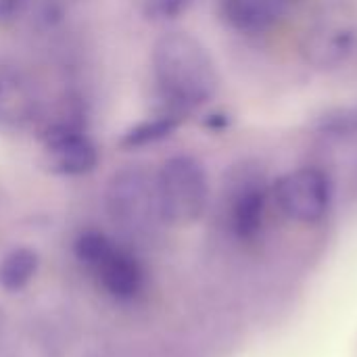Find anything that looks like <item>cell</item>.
I'll use <instances>...</instances> for the list:
<instances>
[{
	"label": "cell",
	"instance_id": "ba28073f",
	"mask_svg": "<svg viewBox=\"0 0 357 357\" xmlns=\"http://www.w3.org/2000/svg\"><path fill=\"white\" fill-rule=\"evenodd\" d=\"M100 287L119 301L134 299L144 287V270L138 259L117 245L92 268Z\"/></svg>",
	"mask_w": 357,
	"mask_h": 357
},
{
	"label": "cell",
	"instance_id": "9c48e42d",
	"mask_svg": "<svg viewBox=\"0 0 357 357\" xmlns=\"http://www.w3.org/2000/svg\"><path fill=\"white\" fill-rule=\"evenodd\" d=\"M293 0H220L222 19L236 31L257 33L284 17Z\"/></svg>",
	"mask_w": 357,
	"mask_h": 357
},
{
	"label": "cell",
	"instance_id": "8fae6325",
	"mask_svg": "<svg viewBox=\"0 0 357 357\" xmlns=\"http://www.w3.org/2000/svg\"><path fill=\"white\" fill-rule=\"evenodd\" d=\"M312 128L331 140L357 138V102H345L324 109L312 123Z\"/></svg>",
	"mask_w": 357,
	"mask_h": 357
},
{
	"label": "cell",
	"instance_id": "3957f363",
	"mask_svg": "<svg viewBox=\"0 0 357 357\" xmlns=\"http://www.w3.org/2000/svg\"><path fill=\"white\" fill-rule=\"evenodd\" d=\"M272 201L291 222L318 224L333 205V182L320 167H297L272 184Z\"/></svg>",
	"mask_w": 357,
	"mask_h": 357
},
{
	"label": "cell",
	"instance_id": "6da1fadb",
	"mask_svg": "<svg viewBox=\"0 0 357 357\" xmlns=\"http://www.w3.org/2000/svg\"><path fill=\"white\" fill-rule=\"evenodd\" d=\"M151 63L163 107L184 117L213 100L220 90V71L213 54L188 31L163 33L153 46Z\"/></svg>",
	"mask_w": 357,
	"mask_h": 357
},
{
	"label": "cell",
	"instance_id": "7a4b0ae2",
	"mask_svg": "<svg viewBox=\"0 0 357 357\" xmlns=\"http://www.w3.org/2000/svg\"><path fill=\"white\" fill-rule=\"evenodd\" d=\"M157 184V209L159 218L172 226L197 224L209 205V178L199 159L192 155L169 157L159 174Z\"/></svg>",
	"mask_w": 357,
	"mask_h": 357
},
{
	"label": "cell",
	"instance_id": "277c9868",
	"mask_svg": "<svg viewBox=\"0 0 357 357\" xmlns=\"http://www.w3.org/2000/svg\"><path fill=\"white\" fill-rule=\"evenodd\" d=\"M42 144L48 169L59 176H86L100 161L96 142L73 117L50 121L42 132Z\"/></svg>",
	"mask_w": 357,
	"mask_h": 357
},
{
	"label": "cell",
	"instance_id": "8992f818",
	"mask_svg": "<svg viewBox=\"0 0 357 357\" xmlns=\"http://www.w3.org/2000/svg\"><path fill=\"white\" fill-rule=\"evenodd\" d=\"M107 209L123 228H138L153 213L159 215L155 178L134 165L115 172L107 186Z\"/></svg>",
	"mask_w": 357,
	"mask_h": 357
},
{
	"label": "cell",
	"instance_id": "5b68a950",
	"mask_svg": "<svg viewBox=\"0 0 357 357\" xmlns=\"http://www.w3.org/2000/svg\"><path fill=\"white\" fill-rule=\"evenodd\" d=\"M272 199V186L257 169L243 167L232 176L226 195V222L241 243H253L259 238L266 226L268 203Z\"/></svg>",
	"mask_w": 357,
	"mask_h": 357
},
{
	"label": "cell",
	"instance_id": "30bf717a",
	"mask_svg": "<svg viewBox=\"0 0 357 357\" xmlns=\"http://www.w3.org/2000/svg\"><path fill=\"white\" fill-rule=\"evenodd\" d=\"M182 121H184L182 113L172 111L167 107H161L155 115H151L144 121H138L136 126H132L121 136L119 144L123 149H142V146L155 144V142L172 136V132H176Z\"/></svg>",
	"mask_w": 357,
	"mask_h": 357
},
{
	"label": "cell",
	"instance_id": "4fadbf2b",
	"mask_svg": "<svg viewBox=\"0 0 357 357\" xmlns=\"http://www.w3.org/2000/svg\"><path fill=\"white\" fill-rule=\"evenodd\" d=\"M190 4L192 0H146L144 15L151 21H169L184 15Z\"/></svg>",
	"mask_w": 357,
	"mask_h": 357
},
{
	"label": "cell",
	"instance_id": "5bb4252c",
	"mask_svg": "<svg viewBox=\"0 0 357 357\" xmlns=\"http://www.w3.org/2000/svg\"><path fill=\"white\" fill-rule=\"evenodd\" d=\"M21 4H23V0H0V23L13 19L19 13Z\"/></svg>",
	"mask_w": 357,
	"mask_h": 357
},
{
	"label": "cell",
	"instance_id": "52a82bcc",
	"mask_svg": "<svg viewBox=\"0 0 357 357\" xmlns=\"http://www.w3.org/2000/svg\"><path fill=\"white\" fill-rule=\"evenodd\" d=\"M36 113L38 100L27 79L10 67H0V130L19 132L36 119Z\"/></svg>",
	"mask_w": 357,
	"mask_h": 357
},
{
	"label": "cell",
	"instance_id": "7c38bea8",
	"mask_svg": "<svg viewBox=\"0 0 357 357\" xmlns=\"http://www.w3.org/2000/svg\"><path fill=\"white\" fill-rule=\"evenodd\" d=\"M38 255L31 249H15L0 261V287L4 291L23 289L38 272Z\"/></svg>",
	"mask_w": 357,
	"mask_h": 357
}]
</instances>
